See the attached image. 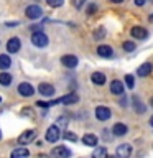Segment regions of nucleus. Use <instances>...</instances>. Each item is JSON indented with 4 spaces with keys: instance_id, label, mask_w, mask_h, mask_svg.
<instances>
[{
    "instance_id": "obj_6",
    "label": "nucleus",
    "mask_w": 153,
    "mask_h": 158,
    "mask_svg": "<svg viewBox=\"0 0 153 158\" xmlns=\"http://www.w3.org/2000/svg\"><path fill=\"white\" fill-rule=\"evenodd\" d=\"M59 140V127L58 125H51L46 130V142L49 143H54Z\"/></svg>"
},
{
    "instance_id": "obj_34",
    "label": "nucleus",
    "mask_w": 153,
    "mask_h": 158,
    "mask_svg": "<svg viewBox=\"0 0 153 158\" xmlns=\"http://www.w3.org/2000/svg\"><path fill=\"white\" fill-rule=\"evenodd\" d=\"M5 27H8V28H15V27H18V22H8V23H5Z\"/></svg>"
},
{
    "instance_id": "obj_22",
    "label": "nucleus",
    "mask_w": 153,
    "mask_h": 158,
    "mask_svg": "<svg viewBox=\"0 0 153 158\" xmlns=\"http://www.w3.org/2000/svg\"><path fill=\"white\" fill-rule=\"evenodd\" d=\"M30 152L27 150V148H15V150L12 152V156L13 158H18V156H28Z\"/></svg>"
},
{
    "instance_id": "obj_30",
    "label": "nucleus",
    "mask_w": 153,
    "mask_h": 158,
    "mask_svg": "<svg viewBox=\"0 0 153 158\" xmlns=\"http://www.w3.org/2000/svg\"><path fill=\"white\" fill-rule=\"evenodd\" d=\"M71 2H72V5H74L76 8H81L82 5H84V2H86V0H71Z\"/></svg>"
},
{
    "instance_id": "obj_37",
    "label": "nucleus",
    "mask_w": 153,
    "mask_h": 158,
    "mask_svg": "<svg viewBox=\"0 0 153 158\" xmlns=\"http://www.w3.org/2000/svg\"><path fill=\"white\" fill-rule=\"evenodd\" d=\"M150 125H151V127H153V117H151V118H150Z\"/></svg>"
},
{
    "instance_id": "obj_10",
    "label": "nucleus",
    "mask_w": 153,
    "mask_h": 158,
    "mask_svg": "<svg viewBox=\"0 0 153 158\" xmlns=\"http://www.w3.org/2000/svg\"><path fill=\"white\" fill-rule=\"evenodd\" d=\"M115 155H117V156H120V158L130 156V155H132V147L128 145V143H122V145H118V147H117Z\"/></svg>"
},
{
    "instance_id": "obj_7",
    "label": "nucleus",
    "mask_w": 153,
    "mask_h": 158,
    "mask_svg": "<svg viewBox=\"0 0 153 158\" xmlns=\"http://www.w3.org/2000/svg\"><path fill=\"white\" fill-rule=\"evenodd\" d=\"M18 92H20V96H23V97H30L35 94V87L30 82H22L18 86Z\"/></svg>"
},
{
    "instance_id": "obj_3",
    "label": "nucleus",
    "mask_w": 153,
    "mask_h": 158,
    "mask_svg": "<svg viewBox=\"0 0 153 158\" xmlns=\"http://www.w3.org/2000/svg\"><path fill=\"white\" fill-rule=\"evenodd\" d=\"M77 101H79L77 94H68V96H64L61 99H56V101H51L48 104L49 106H58V104H76Z\"/></svg>"
},
{
    "instance_id": "obj_9",
    "label": "nucleus",
    "mask_w": 153,
    "mask_h": 158,
    "mask_svg": "<svg viewBox=\"0 0 153 158\" xmlns=\"http://www.w3.org/2000/svg\"><path fill=\"white\" fill-rule=\"evenodd\" d=\"M51 155L58 156V158H68V156H71V150L66 147H63V145H59V147H54L51 150Z\"/></svg>"
},
{
    "instance_id": "obj_16",
    "label": "nucleus",
    "mask_w": 153,
    "mask_h": 158,
    "mask_svg": "<svg viewBox=\"0 0 153 158\" xmlns=\"http://www.w3.org/2000/svg\"><path fill=\"white\" fill-rule=\"evenodd\" d=\"M105 74L104 73H92V76H91V81L96 84V86H104L105 84Z\"/></svg>"
},
{
    "instance_id": "obj_24",
    "label": "nucleus",
    "mask_w": 153,
    "mask_h": 158,
    "mask_svg": "<svg viewBox=\"0 0 153 158\" xmlns=\"http://www.w3.org/2000/svg\"><path fill=\"white\" fill-rule=\"evenodd\" d=\"M92 155L96 156V158H104V156H107V150H105L104 147H99V148H96V150H94Z\"/></svg>"
},
{
    "instance_id": "obj_28",
    "label": "nucleus",
    "mask_w": 153,
    "mask_h": 158,
    "mask_svg": "<svg viewBox=\"0 0 153 158\" xmlns=\"http://www.w3.org/2000/svg\"><path fill=\"white\" fill-rule=\"evenodd\" d=\"M64 138L69 140V142H76L77 140V135H76V133H72V132H66V133H64Z\"/></svg>"
},
{
    "instance_id": "obj_4",
    "label": "nucleus",
    "mask_w": 153,
    "mask_h": 158,
    "mask_svg": "<svg viewBox=\"0 0 153 158\" xmlns=\"http://www.w3.org/2000/svg\"><path fill=\"white\" fill-rule=\"evenodd\" d=\"M112 115V112H110V109L105 107V106H99L96 109V117H97V120H101V122H105L109 120Z\"/></svg>"
},
{
    "instance_id": "obj_26",
    "label": "nucleus",
    "mask_w": 153,
    "mask_h": 158,
    "mask_svg": "<svg viewBox=\"0 0 153 158\" xmlns=\"http://www.w3.org/2000/svg\"><path fill=\"white\" fill-rule=\"evenodd\" d=\"M46 3L51 8H58V7H61V5L64 3V0H46Z\"/></svg>"
},
{
    "instance_id": "obj_35",
    "label": "nucleus",
    "mask_w": 153,
    "mask_h": 158,
    "mask_svg": "<svg viewBox=\"0 0 153 158\" xmlns=\"http://www.w3.org/2000/svg\"><path fill=\"white\" fill-rule=\"evenodd\" d=\"M145 3H147V0H135L137 7H142V5H145Z\"/></svg>"
},
{
    "instance_id": "obj_19",
    "label": "nucleus",
    "mask_w": 153,
    "mask_h": 158,
    "mask_svg": "<svg viewBox=\"0 0 153 158\" xmlns=\"http://www.w3.org/2000/svg\"><path fill=\"white\" fill-rule=\"evenodd\" d=\"M82 143L87 147H97V137L94 133H86L82 137Z\"/></svg>"
},
{
    "instance_id": "obj_11",
    "label": "nucleus",
    "mask_w": 153,
    "mask_h": 158,
    "mask_svg": "<svg viewBox=\"0 0 153 158\" xmlns=\"http://www.w3.org/2000/svg\"><path fill=\"white\" fill-rule=\"evenodd\" d=\"M38 92L41 94V96H44V97H51L54 94V87L51 86V84H48V82H41L38 86Z\"/></svg>"
},
{
    "instance_id": "obj_23",
    "label": "nucleus",
    "mask_w": 153,
    "mask_h": 158,
    "mask_svg": "<svg viewBox=\"0 0 153 158\" xmlns=\"http://www.w3.org/2000/svg\"><path fill=\"white\" fill-rule=\"evenodd\" d=\"M0 84H2V86H10V84H12V76H10L8 73H2L0 74Z\"/></svg>"
},
{
    "instance_id": "obj_33",
    "label": "nucleus",
    "mask_w": 153,
    "mask_h": 158,
    "mask_svg": "<svg viewBox=\"0 0 153 158\" xmlns=\"http://www.w3.org/2000/svg\"><path fill=\"white\" fill-rule=\"evenodd\" d=\"M96 10H97V7H96V5H89V8H87V13H89V15H92L94 12H96Z\"/></svg>"
},
{
    "instance_id": "obj_29",
    "label": "nucleus",
    "mask_w": 153,
    "mask_h": 158,
    "mask_svg": "<svg viewBox=\"0 0 153 158\" xmlns=\"http://www.w3.org/2000/svg\"><path fill=\"white\" fill-rule=\"evenodd\" d=\"M123 46V49H125V51H133V49H135V43H132V41H125L122 44Z\"/></svg>"
},
{
    "instance_id": "obj_15",
    "label": "nucleus",
    "mask_w": 153,
    "mask_h": 158,
    "mask_svg": "<svg viewBox=\"0 0 153 158\" xmlns=\"http://www.w3.org/2000/svg\"><path fill=\"white\" fill-rule=\"evenodd\" d=\"M97 54L102 58H112L114 56V49L110 46H107V44H101V46L97 48Z\"/></svg>"
},
{
    "instance_id": "obj_14",
    "label": "nucleus",
    "mask_w": 153,
    "mask_h": 158,
    "mask_svg": "<svg viewBox=\"0 0 153 158\" xmlns=\"http://www.w3.org/2000/svg\"><path fill=\"white\" fill-rule=\"evenodd\" d=\"M151 71H153V64H151V63H143L142 66L138 68L137 74H138L140 77H145V76H150Z\"/></svg>"
},
{
    "instance_id": "obj_40",
    "label": "nucleus",
    "mask_w": 153,
    "mask_h": 158,
    "mask_svg": "<svg viewBox=\"0 0 153 158\" xmlns=\"http://www.w3.org/2000/svg\"><path fill=\"white\" fill-rule=\"evenodd\" d=\"M0 102H2V99H0Z\"/></svg>"
},
{
    "instance_id": "obj_1",
    "label": "nucleus",
    "mask_w": 153,
    "mask_h": 158,
    "mask_svg": "<svg viewBox=\"0 0 153 158\" xmlns=\"http://www.w3.org/2000/svg\"><path fill=\"white\" fill-rule=\"evenodd\" d=\"M31 43L35 44V46H38V48H44V46L48 44V36H46V33L36 30V31L31 35Z\"/></svg>"
},
{
    "instance_id": "obj_18",
    "label": "nucleus",
    "mask_w": 153,
    "mask_h": 158,
    "mask_svg": "<svg viewBox=\"0 0 153 158\" xmlns=\"http://www.w3.org/2000/svg\"><path fill=\"white\" fill-rule=\"evenodd\" d=\"M112 132H114V135H115V137H123L128 132V128H127L125 123H115L114 128H112Z\"/></svg>"
},
{
    "instance_id": "obj_39",
    "label": "nucleus",
    "mask_w": 153,
    "mask_h": 158,
    "mask_svg": "<svg viewBox=\"0 0 153 158\" xmlns=\"http://www.w3.org/2000/svg\"><path fill=\"white\" fill-rule=\"evenodd\" d=\"M0 138H2V132H0Z\"/></svg>"
},
{
    "instance_id": "obj_8",
    "label": "nucleus",
    "mask_w": 153,
    "mask_h": 158,
    "mask_svg": "<svg viewBox=\"0 0 153 158\" xmlns=\"http://www.w3.org/2000/svg\"><path fill=\"white\" fill-rule=\"evenodd\" d=\"M20 48H22V41H20V38L13 36V38L8 40V43H7V51L8 53H18Z\"/></svg>"
},
{
    "instance_id": "obj_27",
    "label": "nucleus",
    "mask_w": 153,
    "mask_h": 158,
    "mask_svg": "<svg viewBox=\"0 0 153 158\" xmlns=\"http://www.w3.org/2000/svg\"><path fill=\"white\" fill-rule=\"evenodd\" d=\"M125 84L128 89H133V86H135V81H133V76L132 74H127L125 76Z\"/></svg>"
},
{
    "instance_id": "obj_32",
    "label": "nucleus",
    "mask_w": 153,
    "mask_h": 158,
    "mask_svg": "<svg viewBox=\"0 0 153 158\" xmlns=\"http://www.w3.org/2000/svg\"><path fill=\"white\" fill-rule=\"evenodd\" d=\"M22 114H23V115H30V117H33V115H35V112L31 110V109H23V112H22Z\"/></svg>"
},
{
    "instance_id": "obj_36",
    "label": "nucleus",
    "mask_w": 153,
    "mask_h": 158,
    "mask_svg": "<svg viewBox=\"0 0 153 158\" xmlns=\"http://www.w3.org/2000/svg\"><path fill=\"white\" fill-rule=\"evenodd\" d=\"M110 2H114V3H122L123 0H110Z\"/></svg>"
},
{
    "instance_id": "obj_38",
    "label": "nucleus",
    "mask_w": 153,
    "mask_h": 158,
    "mask_svg": "<svg viewBox=\"0 0 153 158\" xmlns=\"http://www.w3.org/2000/svg\"><path fill=\"white\" fill-rule=\"evenodd\" d=\"M150 106L153 107V97H151V101H150Z\"/></svg>"
},
{
    "instance_id": "obj_12",
    "label": "nucleus",
    "mask_w": 153,
    "mask_h": 158,
    "mask_svg": "<svg viewBox=\"0 0 153 158\" xmlns=\"http://www.w3.org/2000/svg\"><path fill=\"white\" fill-rule=\"evenodd\" d=\"M61 63H63V66L72 69V68L77 66V58L74 56V54H66V56L61 58Z\"/></svg>"
},
{
    "instance_id": "obj_20",
    "label": "nucleus",
    "mask_w": 153,
    "mask_h": 158,
    "mask_svg": "<svg viewBox=\"0 0 153 158\" xmlns=\"http://www.w3.org/2000/svg\"><path fill=\"white\" fill-rule=\"evenodd\" d=\"M132 102H133V109H135L137 114H143V112H145V106H143V102L140 101V97H138V96H133Z\"/></svg>"
},
{
    "instance_id": "obj_13",
    "label": "nucleus",
    "mask_w": 153,
    "mask_h": 158,
    "mask_svg": "<svg viewBox=\"0 0 153 158\" xmlns=\"http://www.w3.org/2000/svg\"><path fill=\"white\" fill-rule=\"evenodd\" d=\"M130 35H132L135 40H143V38L148 36V31H147L143 27H133L132 31H130Z\"/></svg>"
},
{
    "instance_id": "obj_21",
    "label": "nucleus",
    "mask_w": 153,
    "mask_h": 158,
    "mask_svg": "<svg viewBox=\"0 0 153 158\" xmlns=\"http://www.w3.org/2000/svg\"><path fill=\"white\" fill-rule=\"evenodd\" d=\"M10 66H12V59H10V56H7V54H0V69H8Z\"/></svg>"
},
{
    "instance_id": "obj_2",
    "label": "nucleus",
    "mask_w": 153,
    "mask_h": 158,
    "mask_svg": "<svg viewBox=\"0 0 153 158\" xmlns=\"http://www.w3.org/2000/svg\"><path fill=\"white\" fill-rule=\"evenodd\" d=\"M25 15H27L30 20H38V18H41L43 10H41V7H38V5H28L27 10H25Z\"/></svg>"
},
{
    "instance_id": "obj_5",
    "label": "nucleus",
    "mask_w": 153,
    "mask_h": 158,
    "mask_svg": "<svg viewBox=\"0 0 153 158\" xmlns=\"http://www.w3.org/2000/svg\"><path fill=\"white\" fill-rule=\"evenodd\" d=\"M35 138H36V130H25L18 137V143L20 145H27V143H31Z\"/></svg>"
},
{
    "instance_id": "obj_31",
    "label": "nucleus",
    "mask_w": 153,
    "mask_h": 158,
    "mask_svg": "<svg viewBox=\"0 0 153 158\" xmlns=\"http://www.w3.org/2000/svg\"><path fill=\"white\" fill-rule=\"evenodd\" d=\"M66 123H68V118H66V117H59V122H56V125H58V127H59V125L64 127Z\"/></svg>"
},
{
    "instance_id": "obj_17",
    "label": "nucleus",
    "mask_w": 153,
    "mask_h": 158,
    "mask_svg": "<svg viewBox=\"0 0 153 158\" xmlns=\"http://www.w3.org/2000/svg\"><path fill=\"white\" fill-rule=\"evenodd\" d=\"M110 92L115 94V96H120V94H123V84L118 81V79H115V81L110 82Z\"/></svg>"
},
{
    "instance_id": "obj_25",
    "label": "nucleus",
    "mask_w": 153,
    "mask_h": 158,
    "mask_svg": "<svg viewBox=\"0 0 153 158\" xmlns=\"http://www.w3.org/2000/svg\"><path fill=\"white\" fill-rule=\"evenodd\" d=\"M104 36H105V28L99 27L96 31H94V38H96V40H104Z\"/></svg>"
}]
</instances>
